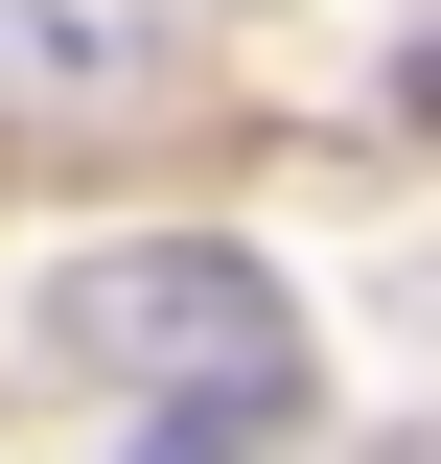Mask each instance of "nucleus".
<instances>
[{
  "mask_svg": "<svg viewBox=\"0 0 441 464\" xmlns=\"http://www.w3.org/2000/svg\"><path fill=\"white\" fill-rule=\"evenodd\" d=\"M47 348L70 372H140V395H186V418H302V302H279V256H232V232L70 256Z\"/></svg>",
  "mask_w": 441,
  "mask_h": 464,
  "instance_id": "f257e3e1",
  "label": "nucleus"
},
{
  "mask_svg": "<svg viewBox=\"0 0 441 464\" xmlns=\"http://www.w3.org/2000/svg\"><path fill=\"white\" fill-rule=\"evenodd\" d=\"M163 70V0H0V116H140Z\"/></svg>",
  "mask_w": 441,
  "mask_h": 464,
  "instance_id": "f03ea898",
  "label": "nucleus"
},
{
  "mask_svg": "<svg viewBox=\"0 0 441 464\" xmlns=\"http://www.w3.org/2000/svg\"><path fill=\"white\" fill-rule=\"evenodd\" d=\"M140 464H279V418H163Z\"/></svg>",
  "mask_w": 441,
  "mask_h": 464,
  "instance_id": "7ed1b4c3",
  "label": "nucleus"
}]
</instances>
